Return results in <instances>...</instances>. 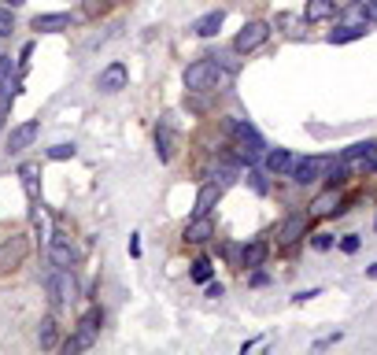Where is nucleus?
<instances>
[{"instance_id": "27", "label": "nucleus", "mask_w": 377, "mask_h": 355, "mask_svg": "<svg viewBox=\"0 0 377 355\" xmlns=\"http://www.w3.org/2000/svg\"><path fill=\"white\" fill-rule=\"evenodd\" d=\"M211 274H215V267H211L207 255H200V260L192 263V281H196V285H207V281H211Z\"/></svg>"}, {"instance_id": "16", "label": "nucleus", "mask_w": 377, "mask_h": 355, "mask_svg": "<svg viewBox=\"0 0 377 355\" xmlns=\"http://www.w3.org/2000/svg\"><path fill=\"white\" fill-rule=\"evenodd\" d=\"M337 0H307L303 4V23H330L337 19Z\"/></svg>"}, {"instance_id": "20", "label": "nucleus", "mask_w": 377, "mask_h": 355, "mask_svg": "<svg viewBox=\"0 0 377 355\" xmlns=\"http://www.w3.org/2000/svg\"><path fill=\"white\" fill-rule=\"evenodd\" d=\"M337 19L344 26H370V15H366V0H352L337 11Z\"/></svg>"}, {"instance_id": "14", "label": "nucleus", "mask_w": 377, "mask_h": 355, "mask_svg": "<svg viewBox=\"0 0 377 355\" xmlns=\"http://www.w3.org/2000/svg\"><path fill=\"white\" fill-rule=\"evenodd\" d=\"M211 237H215V222H211V215H192L189 226H185V233H182L185 245H207Z\"/></svg>"}, {"instance_id": "26", "label": "nucleus", "mask_w": 377, "mask_h": 355, "mask_svg": "<svg viewBox=\"0 0 377 355\" xmlns=\"http://www.w3.org/2000/svg\"><path fill=\"white\" fill-rule=\"evenodd\" d=\"M19 178H23L26 197H30V200H37V167H34V163H23V167H19Z\"/></svg>"}, {"instance_id": "33", "label": "nucleus", "mask_w": 377, "mask_h": 355, "mask_svg": "<svg viewBox=\"0 0 377 355\" xmlns=\"http://www.w3.org/2000/svg\"><path fill=\"white\" fill-rule=\"evenodd\" d=\"M207 296H211V300H219V296H226V289H222V281H207Z\"/></svg>"}, {"instance_id": "31", "label": "nucleus", "mask_w": 377, "mask_h": 355, "mask_svg": "<svg viewBox=\"0 0 377 355\" xmlns=\"http://www.w3.org/2000/svg\"><path fill=\"white\" fill-rule=\"evenodd\" d=\"M311 245H315L318 252H330V248H333V233H315V240H311Z\"/></svg>"}, {"instance_id": "1", "label": "nucleus", "mask_w": 377, "mask_h": 355, "mask_svg": "<svg viewBox=\"0 0 377 355\" xmlns=\"http://www.w3.org/2000/svg\"><path fill=\"white\" fill-rule=\"evenodd\" d=\"M182 82H185L189 93H215V89H226L229 82H233V71H226L215 56H204V59L189 63Z\"/></svg>"}, {"instance_id": "29", "label": "nucleus", "mask_w": 377, "mask_h": 355, "mask_svg": "<svg viewBox=\"0 0 377 355\" xmlns=\"http://www.w3.org/2000/svg\"><path fill=\"white\" fill-rule=\"evenodd\" d=\"M74 141H63V144H52V149H48V159H74Z\"/></svg>"}, {"instance_id": "35", "label": "nucleus", "mask_w": 377, "mask_h": 355, "mask_svg": "<svg viewBox=\"0 0 377 355\" xmlns=\"http://www.w3.org/2000/svg\"><path fill=\"white\" fill-rule=\"evenodd\" d=\"M315 296H322V289H307V293H296L292 300H296V303H307V300H315Z\"/></svg>"}, {"instance_id": "40", "label": "nucleus", "mask_w": 377, "mask_h": 355, "mask_svg": "<svg viewBox=\"0 0 377 355\" xmlns=\"http://www.w3.org/2000/svg\"><path fill=\"white\" fill-rule=\"evenodd\" d=\"M15 4H26V0H11V8H15Z\"/></svg>"}, {"instance_id": "10", "label": "nucleus", "mask_w": 377, "mask_h": 355, "mask_svg": "<svg viewBox=\"0 0 377 355\" xmlns=\"http://www.w3.org/2000/svg\"><path fill=\"white\" fill-rule=\"evenodd\" d=\"M30 26H34L37 34H63V30L74 26V15L71 11H45V15H34Z\"/></svg>"}, {"instance_id": "38", "label": "nucleus", "mask_w": 377, "mask_h": 355, "mask_svg": "<svg viewBox=\"0 0 377 355\" xmlns=\"http://www.w3.org/2000/svg\"><path fill=\"white\" fill-rule=\"evenodd\" d=\"M129 255H141V240H137V233L129 237Z\"/></svg>"}, {"instance_id": "18", "label": "nucleus", "mask_w": 377, "mask_h": 355, "mask_svg": "<svg viewBox=\"0 0 377 355\" xmlns=\"http://www.w3.org/2000/svg\"><path fill=\"white\" fill-rule=\"evenodd\" d=\"M300 237H307V215H289L277 226V240H282V245H296Z\"/></svg>"}, {"instance_id": "15", "label": "nucleus", "mask_w": 377, "mask_h": 355, "mask_svg": "<svg viewBox=\"0 0 377 355\" xmlns=\"http://www.w3.org/2000/svg\"><path fill=\"white\" fill-rule=\"evenodd\" d=\"M222 185L219 182H204L200 185V192H196V207H192V215H211L219 207V200H222Z\"/></svg>"}, {"instance_id": "11", "label": "nucleus", "mask_w": 377, "mask_h": 355, "mask_svg": "<svg viewBox=\"0 0 377 355\" xmlns=\"http://www.w3.org/2000/svg\"><path fill=\"white\" fill-rule=\"evenodd\" d=\"M37 134H41V122H37V119H30V122H23V126H15V130L8 134V152H11V156L26 152L30 144L37 141Z\"/></svg>"}, {"instance_id": "25", "label": "nucleus", "mask_w": 377, "mask_h": 355, "mask_svg": "<svg viewBox=\"0 0 377 355\" xmlns=\"http://www.w3.org/2000/svg\"><path fill=\"white\" fill-rule=\"evenodd\" d=\"M111 11V0H81V15H86V19H104V15Z\"/></svg>"}, {"instance_id": "36", "label": "nucleus", "mask_w": 377, "mask_h": 355, "mask_svg": "<svg viewBox=\"0 0 377 355\" xmlns=\"http://www.w3.org/2000/svg\"><path fill=\"white\" fill-rule=\"evenodd\" d=\"M337 341H340V333H330V337H322V341H318L315 348L322 351V348H330V344H337Z\"/></svg>"}, {"instance_id": "24", "label": "nucleus", "mask_w": 377, "mask_h": 355, "mask_svg": "<svg viewBox=\"0 0 377 355\" xmlns=\"http://www.w3.org/2000/svg\"><path fill=\"white\" fill-rule=\"evenodd\" d=\"M56 318L48 315V318H41V326H37V341H41V348H56Z\"/></svg>"}, {"instance_id": "19", "label": "nucleus", "mask_w": 377, "mask_h": 355, "mask_svg": "<svg viewBox=\"0 0 377 355\" xmlns=\"http://www.w3.org/2000/svg\"><path fill=\"white\" fill-rule=\"evenodd\" d=\"M263 163L270 174H292V167H296V156H292L289 149H274V152H263Z\"/></svg>"}, {"instance_id": "12", "label": "nucleus", "mask_w": 377, "mask_h": 355, "mask_svg": "<svg viewBox=\"0 0 377 355\" xmlns=\"http://www.w3.org/2000/svg\"><path fill=\"white\" fill-rule=\"evenodd\" d=\"M311 219H333V215H344V207H340V192L330 185L325 192H318L315 200H311Z\"/></svg>"}, {"instance_id": "9", "label": "nucleus", "mask_w": 377, "mask_h": 355, "mask_svg": "<svg viewBox=\"0 0 377 355\" xmlns=\"http://www.w3.org/2000/svg\"><path fill=\"white\" fill-rule=\"evenodd\" d=\"M48 260H52V267H74L78 263L74 240L67 233H52V237H48Z\"/></svg>"}, {"instance_id": "23", "label": "nucleus", "mask_w": 377, "mask_h": 355, "mask_svg": "<svg viewBox=\"0 0 377 355\" xmlns=\"http://www.w3.org/2000/svg\"><path fill=\"white\" fill-rule=\"evenodd\" d=\"M359 37H366V26H344L340 23V30L330 34V45H348V41H359Z\"/></svg>"}, {"instance_id": "28", "label": "nucleus", "mask_w": 377, "mask_h": 355, "mask_svg": "<svg viewBox=\"0 0 377 355\" xmlns=\"http://www.w3.org/2000/svg\"><path fill=\"white\" fill-rule=\"evenodd\" d=\"M244 178H248V185L259 192V197H267V192H270V185H267V178H263V170H255V167H248V174H244Z\"/></svg>"}, {"instance_id": "30", "label": "nucleus", "mask_w": 377, "mask_h": 355, "mask_svg": "<svg viewBox=\"0 0 377 355\" xmlns=\"http://www.w3.org/2000/svg\"><path fill=\"white\" fill-rule=\"evenodd\" d=\"M15 30V15H11V8H0V37H8Z\"/></svg>"}, {"instance_id": "2", "label": "nucleus", "mask_w": 377, "mask_h": 355, "mask_svg": "<svg viewBox=\"0 0 377 355\" xmlns=\"http://www.w3.org/2000/svg\"><path fill=\"white\" fill-rule=\"evenodd\" d=\"M222 130L229 134V141H233L229 149H237V152H240V159H244L248 167H252V163H255V159L263 156V152H267V141H263V134H259L248 119H226V122H222Z\"/></svg>"}, {"instance_id": "21", "label": "nucleus", "mask_w": 377, "mask_h": 355, "mask_svg": "<svg viewBox=\"0 0 377 355\" xmlns=\"http://www.w3.org/2000/svg\"><path fill=\"white\" fill-rule=\"evenodd\" d=\"M267 240H252V245H244L240 248V260H237V267H248V270H255V267H263L267 263Z\"/></svg>"}, {"instance_id": "32", "label": "nucleus", "mask_w": 377, "mask_h": 355, "mask_svg": "<svg viewBox=\"0 0 377 355\" xmlns=\"http://www.w3.org/2000/svg\"><path fill=\"white\" fill-rule=\"evenodd\" d=\"M340 252H348V255L359 252V233H348V237H344V240H340Z\"/></svg>"}, {"instance_id": "5", "label": "nucleus", "mask_w": 377, "mask_h": 355, "mask_svg": "<svg viewBox=\"0 0 377 355\" xmlns=\"http://www.w3.org/2000/svg\"><path fill=\"white\" fill-rule=\"evenodd\" d=\"M267 41H270V23L252 19V23H244V26L237 30V37H233V52H237V56H248V52H255V48H263Z\"/></svg>"}, {"instance_id": "7", "label": "nucleus", "mask_w": 377, "mask_h": 355, "mask_svg": "<svg viewBox=\"0 0 377 355\" xmlns=\"http://www.w3.org/2000/svg\"><path fill=\"white\" fill-rule=\"evenodd\" d=\"M26 252H30L26 233H15V237H8V240H0V274L19 270L23 260H26Z\"/></svg>"}, {"instance_id": "3", "label": "nucleus", "mask_w": 377, "mask_h": 355, "mask_svg": "<svg viewBox=\"0 0 377 355\" xmlns=\"http://www.w3.org/2000/svg\"><path fill=\"white\" fill-rule=\"evenodd\" d=\"M100 326H104V311L100 308H89L86 315L78 318V330H74V337H67L63 341V351H81V348H89L93 341H96V333H100Z\"/></svg>"}, {"instance_id": "17", "label": "nucleus", "mask_w": 377, "mask_h": 355, "mask_svg": "<svg viewBox=\"0 0 377 355\" xmlns=\"http://www.w3.org/2000/svg\"><path fill=\"white\" fill-rule=\"evenodd\" d=\"M222 23H226V8H211L207 15H200V19L192 23V34L196 37H215L222 30Z\"/></svg>"}, {"instance_id": "13", "label": "nucleus", "mask_w": 377, "mask_h": 355, "mask_svg": "<svg viewBox=\"0 0 377 355\" xmlns=\"http://www.w3.org/2000/svg\"><path fill=\"white\" fill-rule=\"evenodd\" d=\"M174 144H178V134H174L170 119L163 115L159 126H156V156H159V163H170L174 159Z\"/></svg>"}, {"instance_id": "34", "label": "nucleus", "mask_w": 377, "mask_h": 355, "mask_svg": "<svg viewBox=\"0 0 377 355\" xmlns=\"http://www.w3.org/2000/svg\"><path fill=\"white\" fill-rule=\"evenodd\" d=\"M267 281H270V274H263L259 267L252 270V278H248V285H267Z\"/></svg>"}, {"instance_id": "4", "label": "nucleus", "mask_w": 377, "mask_h": 355, "mask_svg": "<svg viewBox=\"0 0 377 355\" xmlns=\"http://www.w3.org/2000/svg\"><path fill=\"white\" fill-rule=\"evenodd\" d=\"M45 289H48V296H52L56 308H71L74 296H78V285H74L71 267H56V270L45 278Z\"/></svg>"}, {"instance_id": "39", "label": "nucleus", "mask_w": 377, "mask_h": 355, "mask_svg": "<svg viewBox=\"0 0 377 355\" xmlns=\"http://www.w3.org/2000/svg\"><path fill=\"white\" fill-rule=\"evenodd\" d=\"M8 107H11L8 100H0V122H4V115H8Z\"/></svg>"}, {"instance_id": "37", "label": "nucleus", "mask_w": 377, "mask_h": 355, "mask_svg": "<svg viewBox=\"0 0 377 355\" xmlns=\"http://www.w3.org/2000/svg\"><path fill=\"white\" fill-rule=\"evenodd\" d=\"M366 15H370V23H377V0H366Z\"/></svg>"}, {"instance_id": "8", "label": "nucleus", "mask_w": 377, "mask_h": 355, "mask_svg": "<svg viewBox=\"0 0 377 355\" xmlns=\"http://www.w3.org/2000/svg\"><path fill=\"white\" fill-rule=\"evenodd\" d=\"M325 167H330V159L325 156H303V159H296V167H292V182L296 185H315L318 178L325 174Z\"/></svg>"}, {"instance_id": "6", "label": "nucleus", "mask_w": 377, "mask_h": 355, "mask_svg": "<svg viewBox=\"0 0 377 355\" xmlns=\"http://www.w3.org/2000/svg\"><path fill=\"white\" fill-rule=\"evenodd\" d=\"M129 86V67L122 59H111L108 67L96 74V89H100L104 96H115V93H122Z\"/></svg>"}, {"instance_id": "22", "label": "nucleus", "mask_w": 377, "mask_h": 355, "mask_svg": "<svg viewBox=\"0 0 377 355\" xmlns=\"http://www.w3.org/2000/svg\"><path fill=\"white\" fill-rule=\"evenodd\" d=\"M15 63H11V56H0V96L4 93H19V82H15Z\"/></svg>"}, {"instance_id": "41", "label": "nucleus", "mask_w": 377, "mask_h": 355, "mask_svg": "<svg viewBox=\"0 0 377 355\" xmlns=\"http://www.w3.org/2000/svg\"><path fill=\"white\" fill-rule=\"evenodd\" d=\"M111 4H126V0H111Z\"/></svg>"}]
</instances>
